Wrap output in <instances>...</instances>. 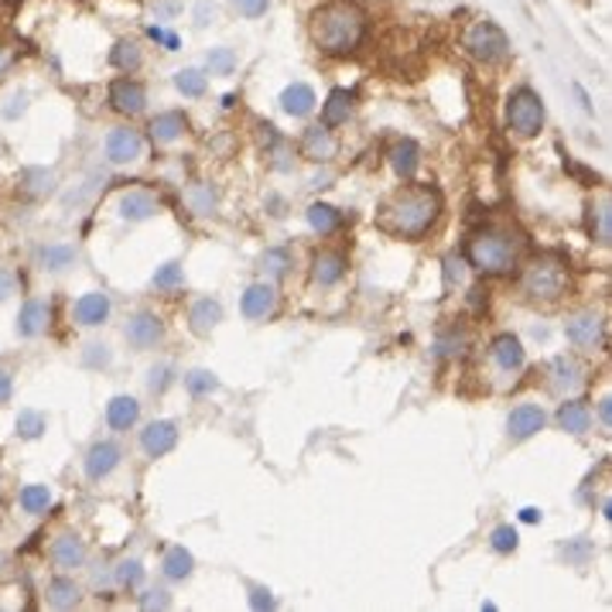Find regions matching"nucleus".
<instances>
[{
    "instance_id": "25",
    "label": "nucleus",
    "mask_w": 612,
    "mask_h": 612,
    "mask_svg": "<svg viewBox=\"0 0 612 612\" xmlns=\"http://www.w3.org/2000/svg\"><path fill=\"white\" fill-rule=\"evenodd\" d=\"M45 322H49V308L42 302H24V308L18 315V333L24 339H34L38 333L45 329Z\"/></svg>"
},
{
    "instance_id": "52",
    "label": "nucleus",
    "mask_w": 612,
    "mask_h": 612,
    "mask_svg": "<svg viewBox=\"0 0 612 612\" xmlns=\"http://www.w3.org/2000/svg\"><path fill=\"white\" fill-rule=\"evenodd\" d=\"M11 400V374L0 370V404H8Z\"/></svg>"
},
{
    "instance_id": "37",
    "label": "nucleus",
    "mask_w": 612,
    "mask_h": 612,
    "mask_svg": "<svg viewBox=\"0 0 612 612\" xmlns=\"http://www.w3.org/2000/svg\"><path fill=\"white\" fill-rule=\"evenodd\" d=\"M45 431V418L42 415H38V411H21V418H18V435L21 438H38V435H42Z\"/></svg>"
},
{
    "instance_id": "38",
    "label": "nucleus",
    "mask_w": 612,
    "mask_h": 612,
    "mask_svg": "<svg viewBox=\"0 0 612 612\" xmlns=\"http://www.w3.org/2000/svg\"><path fill=\"white\" fill-rule=\"evenodd\" d=\"M178 284H182V267L178 264H165V267L154 271V288L172 292V288H178Z\"/></svg>"
},
{
    "instance_id": "49",
    "label": "nucleus",
    "mask_w": 612,
    "mask_h": 612,
    "mask_svg": "<svg viewBox=\"0 0 612 612\" xmlns=\"http://www.w3.org/2000/svg\"><path fill=\"white\" fill-rule=\"evenodd\" d=\"M14 295V277L8 271H0V302Z\"/></svg>"
},
{
    "instance_id": "43",
    "label": "nucleus",
    "mask_w": 612,
    "mask_h": 612,
    "mask_svg": "<svg viewBox=\"0 0 612 612\" xmlns=\"http://www.w3.org/2000/svg\"><path fill=\"white\" fill-rule=\"evenodd\" d=\"M185 384H188V390L192 394H210V390H216L220 384H216V377L210 374V370H195V374H188L185 377Z\"/></svg>"
},
{
    "instance_id": "18",
    "label": "nucleus",
    "mask_w": 612,
    "mask_h": 612,
    "mask_svg": "<svg viewBox=\"0 0 612 612\" xmlns=\"http://www.w3.org/2000/svg\"><path fill=\"white\" fill-rule=\"evenodd\" d=\"M220 318H223V308H220L213 298L195 302L192 312H188V325H192L195 336H210V333L216 329V325H220Z\"/></svg>"
},
{
    "instance_id": "13",
    "label": "nucleus",
    "mask_w": 612,
    "mask_h": 612,
    "mask_svg": "<svg viewBox=\"0 0 612 612\" xmlns=\"http://www.w3.org/2000/svg\"><path fill=\"white\" fill-rule=\"evenodd\" d=\"M343 274H346V257L339 251L315 254V261H312V280L315 284H322V288H333L336 280H343Z\"/></svg>"
},
{
    "instance_id": "39",
    "label": "nucleus",
    "mask_w": 612,
    "mask_h": 612,
    "mask_svg": "<svg viewBox=\"0 0 612 612\" xmlns=\"http://www.w3.org/2000/svg\"><path fill=\"white\" fill-rule=\"evenodd\" d=\"M288 267H292V254L288 251H267L264 254V271L271 277H284V274H288Z\"/></svg>"
},
{
    "instance_id": "23",
    "label": "nucleus",
    "mask_w": 612,
    "mask_h": 612,
    "mask_svg": "<svg viewBox=\"0 0 612 612\" xmlns=\"http://www.w3.org/2000/svg\"><path fill=\"white\" fill-rule=\"evenodd\" d=\"M137 415H141V407H137L134 397H113V400L106 404V421H110V428H116V431H128V428L137 421Z\"/></svg>"
},
{
    "instance_id": "44",
    "label": "nucleus",
    "mask_w": 612,
    "mask_h": 612,
    "mask_svg": "<svg viewBox=\"0 0 612 612\" xmlns=\"http://www.w3.org/2000/svg\"><path fill=\"white\" fill-rule=\"evenodd\" d=\"M210 65H213V75H230L233 65H236V55H233L230 49H213Z\"/></svg>"
},
{
    "instance_id": "10",
    "label": "nucleus",
    "mask_w": 612,
    "mask_h": 612,
    "mask_svg": "<svg viewBox=\"0 0 612 612\" xmlns=\"http://www.w3.org/2000/svg\"><path fill=\"white\" fill-rule=\"evenodd\" d=\"M161 336H165V329H161V318L151 315V312H137L131 322H128V339L131 346L137 349H154L161 343Z\"/></svg>"
},
{
    "instance_id": "54",
    "label": "nucleus",
    "mask_w": 612,
    "mask_h": 612,
    "mask_svg": "<svg viewBox=\"0 0 612 612\" xmlns=\"http://www.w3.org/2000/svg\"><path fill=\"white\" fill-rule=\"evenodd\" d=\"M599 418H602V425H605V428L612 425V407H609V400H602V404H599Z\"/></svg>"
},
{
    "instance_id": "15",
    "label": "nucleus",
    "mask_w": 612,
    "mask_h": 612,
    "mask_svg": "<svg viewBox=\"0 0 612 612\" xmlns=\"http://www.w3.org/2000/svg\"><path fill=\"white\" fill-rule=\"evenodd\" d=\"M72 315H75L79 325H103L106 315H110V298L103 292H90V295H83L75 302Z\"/></svg>"
},
{
    "instance_id": "1",
    "label": "nucleus",
    "mask_w": 612,
    "mask_h": 612,
    "mask_svg": "<svg viewBox=\"0 0 612 612\" xmlns=\"http://www.w3.org/2000/svg\"><path fill=\"white\" fill-rule=\"evenodd\" d=\"M438 213H441V195L428 185H411V188H400L394 198H387L377 223L394 236L418 239L431 230Z\"/></svg>"
},
{
    "instance_id": "46",
    "label": "nucleus",
    "mask_w": 612,
    "mask_h": 612,
    "mask_svg": "<svg viewBox=\"0 0 612 612\" xmlns=\"http://www.w3.org/2000/svg\"><path fill=\"white\" fill-rule=\"evenodd\" d=\"M456 280H462V264L456 257H448L445 261V284L448 288H456Z\"/></svg>"
},
{
    "instance_id": "26",
    "label": "nucleus",
    "mask_w": 612,
    "mask_h": 612,
    "mask_svg": "<svg viewBox=\"0 0 612 612\" xmlns=\"http://www.w3.org/2000/svg\"><path fill=\"white\" fill-rule=\"evenodd\" d=\"M280 106L284 113H292V116H308L315 110V93L305 86V83H295L280 93Z\"/></svg>"
},
{
    "instance_id": "14",
    "label": "nucleus",
    "mask_w": 612,
    "mask_h": 612,
    "mask_svg": "<svg viewBox=\"0 0 612 612\" xmlns=\"http://www.w3.org/2000/svg\"><path fill=\"white\" fill-rule=\"evenodd\" d=\"M274 308H277V292L271 284H254V288H247V295H243V315L247 318H267L274 315Z\"/></svg>"
},
{
    "instance_id": "47",
    "label": "nucleus",
    "mask_w": 612,
    "mask_h": 612,
    "mask_svg": "<svg viewBox=\"0 0 612 612\" xmlns=\"http://www.w3.org/2000/svg\"><path fill=\"white\" fill-rule=\"evenodd\" d=\"M11 62H14V49H11V42H4V38H0V75L11 69Z\"/></svg>"
},
{
    "instance_id": "16",
    "label": "nucleus",
    "mask_w": 612,
    "mask_h": 612,
    "mask_svg": "<svg viewBox=\"0 0 612 612\" xmlns=\"http://www.w3.org/2000/svg\"><path fill=\"white\" fill-rule=\"evenodd\" d=\"M302 154L312 157V161H329L336 154V141H333V131L318 124V128H308L305 137H302Z\"/></svg>"
},
{
    "instance_id": "36",
    "label": "nucleus",
    "mask_w": 612,
    "mask_h": 612,
    "mask_svg": "<svg viewBox=\"0 0 612 612\" xmlns=\"http://www.w3.org/2000/svg\"><path fill=\"white\" fill-rule=\"evenodd\" d=\"M110 62H113L116 69L131 72V69H137V65H141V49H137L134 42H116V49L110 52Z\"/></svg>"
},
{
    "instance_id": "21",
    "label": "nucleus",
    "mask_w": 612,
    "mask_h": 612,
    "mask_svg": "<svg viewBox=\"0 0 612 612\" xmlns=\"http://www.w3.org/2000/svg\"><path fill=\"white\" fill-rule=\"evenodd\" d=\"M52 561L59 568H79L86 561V544L79 541L75 534H62L55 544H52Z\"/></svg>"
},
{
    "instance_id": "31",
    "label": "nucleus",
    "mask_w": 612,
    "mask_h": 612,
    "mask_svg": "<svg viewBox=\"0 0 612 612\" xmlns=\"http://www.w3.org/2000/svg\"><path fill=\"white\" fill-rule=\"evenodd\" d=\"M21 507L28 513H45L52 507V489L49 486H24L21 489Z\"/></svg>"
},
{
    "instance_id": "5",
    "label": "nucleus",
    "mask_w": 612,
    "mask_h": 612,
    "mask_svg": "<svg viewBox=\"0 0 612 612\" xmlns=\"http://www.w3.org/2000/svg\"><path fill=\"white\" fill-rule=\"evenodd\" d=\"M466 52L476 59V62H486V65H497L510 55V42L500 24L493 21H479L469 28L466 34Z\"/></svg>"
},
{
    "instance_id": "12",
    "label": "nucleus",
    "mask_w": 612,
    "mask_h": 612,
    "mask_svg": "<svg viewBox=\"0 0 612 612\" xmlns=\"http://www.w3.org/2000/svg\"><path fill=\"white\" fill-rule=\"evenodd\" d=\"M144 90L137 86V83H131V79H116V83L110 86V106L116 110V113H128V116H134V113H141L144 110Z\"/></svg>"
},
{
    "instance_id": "45",
    "label": "nucleus",
    "mask_w": 612,
    "mask_h": 612,
    "mask_svg": "<svg viewBox=\"0 0 612 612\" xmlns=\"http://www.w3.org/2000/svg\"><path fill=\"white\" fill-rule=\"evenodd\" d=\"M267 4L271 0H236V11L243 18H261V14H267Z\"/></svg>"
},
{
    "instance_id": "11",
    "label": "nucleus",
    "mask_w": 612,
    "mask_h": 612,
    "mask_svg": "<svg viewBox=\"0 0 612 612\" xmlns=\"http://www.w3.org/2000/svg\"><path fill=\"white\" fill-rule=\"evenodd\" d=\"M507 428H510V438L513 441H527L530 435H538L544 428V411H541L538 404H520V407H513Z\"/></svg>"
},
{
    "instance_id": "35",
    "label": "nucleus",
    "mask_w": 612,
    "mask_h": 612,
    "mask_svg": "<svg viewBox=\"0 0 612 612\" xmlns=\"http://www.w3.org/2000/svg\"><path fill=\"white\" fill-rule=\"evenodd\" d=\"M175 86H178V93H185V96H202V93H206V75H202L198 69H182V72L175 75Z\"/></svg>"
},
{
    "instance_id": "3",
    "label": "nucleus",
    "mask_w": 612,
    "mask_h": 612,
    "mask_svg": "<svg viewBox=\"0 0 612 612\" xmlns=\"http://www.w3.org/2000/svg\"><path fill=\"white\" fill-rule=\"evenodd\" d=\"M520 251H523V239L517 233L500 230V226H489V230H479L469 239L466 257L482 274H507V271H513Z\"/></svg>"
},
{
    "instance_id": "2",
    "label": "nucleus",
    "mask_w": 612,
    "mask_h": 612,
    "mask_svg": "<svg viewBox=\"0 0 612 612\" xmlns=\"http://www.w3.org/2000/svg\"><path fill=\"white\" fill-rule=\"evenodd\" d=\"M366 38V14L353 0H333L312 14V42L329 55H349Z\"/></svg>"
},
{
    "instance_id": "9",
    "label": "nucleus",
    "mask_w": 612,
    "mask_h": 612,
    "mask_svg": "<svg viewBox=\"0 0 612 612\" xmlns=\"http://www.w3.org/2000/svg\"><path fill=\"white\" fill-rule=\"evenodd\" d=\"M144 151V137L131 128H116L110 137H106V157L116 161V165H128V161H137Z\"/></svg>"
},
{
    "instance_id": "30",
    "label": "nucleus",
    "mask_w": 612,
    "mask_h": 612,
    "mask_svg": "<svg viewBox=\"0 0 612 612\" xmlns=\"http://www.w3.org/2000/svg\"><path fill=\"white\" fill-rule=\"evenodd\" d=\"M554 384H558L561 390H579V384H582L579 363H575V359H568V356L554 359Z\"/></svg>"
},
{
    "instance_id": "7",
    "label": "nucleus",
    "mask_w": 612,
    "mask_h": 612,
    "mask_svg": "<svg viewBox=\"0 0 612 612\" xmlns=\"http://www.w3.org/2000/svg\"><path fill=\"white\" fill-rule=\"evenodd\" d=\"M564 336L571 346H579L585 353L599 349L602 346V318L595 312H579V315H571L564 322Z\"/></svg>"
},
{
    "instance_id": "22",
    "label": "nucleus",
    "mask_w": 612,
    "mask_h": 612,
    "mask_svg": "<svg viewBox=\"0 0 612 612\" xmlns=\"http://www.w3.org/2000/svg\"><path fill=\"white\" fill-rule=\"evenodd\" d=\"M493 359H497L500 370L517 374L520 366H523V346H520V339H513V336H497V339H493Z\"/></svg>"
},
{
    "instance_id": "24",
    "label": "nucleus",
    "mask_w": 612,
    "mask_h": 612,
    "mask_svg": "<svg viewBox=\"0 0 612 612\" xmlns=\"http://www.w3.org/2000/svg\"><path fill=\"white\" fill-rule=\"evenodd\" d=\"M390 169L397 178H411L418 172V144L415 141H397L390 147Z\"/></svg>"
},
{
    "instance_id": "41",
    "label": "nucleus",
    "mask_w": 612,
    "mask_h": 612,
    "mask_svg": "<svg viewBox=\"0 0 612 612\" xmlns=\"http://www.w3.org/2000/svg\"><path fill=\"white\" fill-rule=\"evenodd\" d=\"M42 261H45L49 271H62V267H69V264L75 261V251H72V247H49V251L42 254Z\"/></svg>"
},
{
    "instance_id": "29",
    "label": "nucleus",
    "mask_w": 612,
    "mask_h": 612,
    "mask_svg": "<svg viewBox=\"0 0 612 612\" xmlns=\"http://www.w3.org/2000/svg\"><path fill=\"white\" fill-rule=\"evenodd\" d=\"M154 210L157 206H154V198L147 192H131V195H124V202H120V213H124L128 220H134V223L147 220Z\"/></svg>"
},
{
    "instance_id": "53",
    "label": "nucleus",
    "mask_w": 612,
    "mask_h": 612,
    "mask_svg": "<svg viewBox=\"0 0 612 612\" xmlns=\"http://www.w3.org/2000/svg\"><path fill=\"white\" fill-rule=\"evenodd\" d=\"M90 349H93V353L86 356L90 363H100V359L106 363V359H110V353H106V346H90Z\"/></svg>"
},
{
    "instance_id": "40",
    "label": "nucleus",
    "mask_w": 612,
    "mask_h": 612,
    "mask_svg": "<svg viewBox=\"0 0 612 612\" xmlns=\"http://www.w3.org/2000/svg\"><path fill=\"white\" fill-rule=\"evenodd\" d=\"M517 530L510 527V523H503V527H497L493 530V551H500V554H510V551H517Z\"/></svg>"
},
{
    "instance_id": "27",
    "label": "nucleus",
    "mask_w": 612,
    "mask_h": 612,
    "mask_svg": "<svg viewBox=\"0 0 612 612\" xmlns=\"http://www.w3.org/2000/svg\"><path fill=\"white\" fill-rule=\"evenodd\" d=\"M558 425L571 435H585L589 425H592V415H589V407L579 404V400H571V404H561V411H558Z\"/></svg>"
},
{
    "instance_id": "48",
    "label": "nucleus",
    "mask_w": 612,
    "mask_h": 612,
    "mask_svg": "<svg viewBox=\"0 0 612 612\" xmlns=\"http://www.w3.org/2000/svg\"><path fill=\"white\" fill-rule=\"evenodd\" d=\"M147 34L154 38V42H165L172 52L178 49V38H175V34H169V31H161V28H147Z\"/></svg>"
},
{
    "instance_id": "28",
    "label": "nucleus",
    "mask_w": 612,
    "mask_h": 612,
    "mask_svg": "<svg viewBox=\"0 0 612 612\" xmlns=\"http://www.w3.org/2000/svg\"><path fill=\"white\" fill-rule=\"evenodd\" d=\"M589 233H592V239H599V243H609V239H612L609 195H602L599 202H592V206H589Z\"/></svg>"
},
{
    "instance_id": "51",
    "label": "nucleus",
    "mask_w": 612,
    "mask_h": 612,
    "mask_svg": "<svg viewBox=\"0 0 612 612\" xmlns=\"http://www.w3.org/2000/svg\"><path fill=\"white\" fill-rule=\"evenodd\" d=\"M165 377H169V366H161V370H154V374H151V390H165V384H169Z\"/></svg>"
},
{
    "instance_id": "6",
    "label": "nucleus",
    "mask_w": 612,
    "mask_h": 612,
    "mask_svg": "<svg viewBox=\"0 0 612 612\" xmlns=\"http://www.w3.org/2000/svg\"><path fill=\"white\" fill-rule=\"evenodd\" d=\"M507 120H510L513 134H520V137L541 134V128H544V103H541V96L534 90H517L510 96Z\"/></svg>"
},
{
    "instance_id": "34",
    "label": "nucleus",
    "mask_w": 612,
    "mask_h": 612,
    "mask_svg": "<svg viewBox=\"0 0 612 612\" xmlns=\"http://www.w3.org/2000/svg\"><path fill=\"white\" fill-rule=\"evenodd\" d=\"M161 568H165V575L169 579H185L188 571H192V554L185 548H172L165 554V561H161Z\"/></svg>"
},
{
    "instance_id": "4",
    "label": "nucleus",
    "mask_w": 612,
    "mask_h": 612,
    "mask_svg": "<svg viewBox=\"0 0 612 612\" xmlns=\"http://www.w3.org/2000/svg\"><path fill=\"white\" fill-rule=\"evenodd\" d=\"M564 288H568V271L554 257L534 261L520 277V292L527 298H534V302H554V298L564 295Z\"/></svg>"
},
{
    "instance_id": "33",
    "label": "nucleus",
    "mask_w": 612,
    "mask_h": 612,
    "mask_svg": "<svg viewBox=\"0 0 612 612\" xmlns=\"http://www.w3.org/2000/svg\"><path fill=\"white\" fill-rule=\"evenodd\" d=\"M49 602H52L55 609H72V605L79 602V585L69 582V579H55V582L49 585Z\"/></svg>"
},
{
    "instance_id": "55",
    "label": "nucleus",
    "mask_w": 612,
    "mask_h": 612,
    "mask_svg": "<svg viewBox=\"0 0 612 612\" xmlns=\"http://www.w3.org/2000/svg\"><path fill=\"white\" fill-rule=\"evenodd\" d=\"M520 520H523V523H538V520H541V513H538L534 507H527V510H520Z\"/></svg>"
},
{
    "instance_id": "20",
    "label": "nucleus",
    "mask_w": 612,
    "mask_h": 612,
    "mask_svg": "<svg viewBox=\"0 0 612 612\" xmlns=\"http://www.w3.org/2000/svg\"><path fill=\"white\" fill-rule=\"evenodd\" d=\"M349 110H353V93L349 90H333L329 100H325V106H322V124L329 128V131L339 128V124H346Z\"/></svg>"
},
{
    "instance_id": "17",
    "label": "nucleus",
    "mask_w": 612,
    "mask_h": 612,
    "mask_svg": "<svg viewBox=\"0 0 612 612\" xmlns=\"http://www.w3.org/2000/svg\"><path fill=\"white\" fill-rule=\"evenodd\" d=\"M116 462H120V448L113 441H100V445L90 448V456H86V476L103 479L116 469Z\"/></svg>"
},
{
    "instance_id": "50",
    "label": "nucleus",
    "mask_w": 612,
    "mask_h": 612,
    "mask_svg": "<svg viewBox=\"0 0 612 612\" xmlns=\"http://www.w3.org/2000/svg\"><path fill=\"white\" fill-rule=\"evenodd\" d=\"M251 605H254V609H271V605H274V599H271V592H264V589H254V599H251Z\"/></svg>"
},
{
    "instance_id": "8",
    "label": "nucleus",
    "mask_w": 612,
    "mask_h": 612,
    "mask_svg": "<svg viewBox=\"0 0 612 612\" xmlns=\"http://www.w3.org/2000/svg\"><path fill=\"white\" fill-rule=\"evenodd\" d=\"M175 445H178V428L172 421H154V425H147L141 431V448H144L151 459L169 456Z\"/></svg>"
},
{
    "instance_id": "19",
    "label": "nucleus",
    "mask_w": 612,
    "mask_h": 612,
    "mask_svg": "<svg viewBox=\"0 0 612 612\" xmlns=\"http://www.w3.org/2000/svg\"><path fill=\"white\" fill-rule=\"evenodd\" d=\"M185 128H188L185 113L172 110V113H161V116H154V120H151V137H154V144H172V141H178V137H182V131H185Z\"/></svg>"
},
{
    "instance_id": "32",
    "label": "nucleus",
    "mask_w": 612,
    "mask_h": 612,
    "mask_svg": "<svg viewBox=\"0 0 612 612\" xmlns=\"http://www.w3.org/2000/svg\"><path fill=\"white\" fill-rule=\"evenodd\" d=\"M308 226L315 233H333L339 226V213L333 206H325V202H315V206L308 210Z\"/></svg>"
},
{
    "instance_id": "42",
    "label": "nucleus",
    "mask_w": 612,
    "mask_h": 612,
    "mask_svg": "<svg viewBox=\"0 0 612 612\" xmlns=\"http://www.w3.org/2000/svg\"><path fill=\"white\" fill-rule=\"evenodd\" d=\"M116 579H120V585H128V589L141 585V579H144V568H141V561H124V564L116 568Z\"/></svg>"
}]
</instances>
